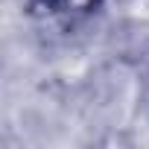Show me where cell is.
<instances>
[{"instance_id": "6da1fadb", "label": "cell", "mask_w": 149, "mask_h": 149, "mask_svg": "<svg viewBox=\"0 0 149 149\" xmlns=\"http://www.w3.org/2000/svg\"><path fill=\"white\" fill-rule=\"evenodd\" d=\"M105 3L108 0H24V9L38 24L61 32H76L97 21L105 12Z\"/></svg>"}]
</instances>
